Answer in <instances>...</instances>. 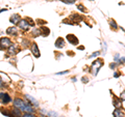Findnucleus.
I'll list each match as a JSON object with an SVG mask.
<instances>
[{"label":"nucleus","instance_id":"20","mask_svg":"<svg viewBox=\"0 0 125 117\" xmlns=\"http://www.w3.org/2000/svg\"><path fill=\"white\" fill-rule=\"evenodd\" d=\"M32 33H33V36L40 35V34H41V30H37V29H36V30H34V31H33V32H32Z\"/></svg>","mask_w":125,"mask_h":117},{"label":"nucleus","instance_id":"13","mask_svg":"<svg viewBox=\"0 0 125 117\" xmlns=\"http://www.w3.org/2000/svg\"><path fill=\"white\" fill-rule=\"evenodd\" d=\"M114 117H124V114L120 109H116L114 111Z\"/></svg>","mask_w":125,"mask_h":117},{"label":"nucleus","instance_id":"19","mask_svg":"<svg viewBox=\"0 0 125 117\" xmlns=\"http://www.w3.org/2000/svg\"><path fill=\"white\" fill-rule=\"evenodd\" d=\"M62 1L65 3H68V4H73V3L75 2V0H62Z\"/></svg>","mask_w":125,"mask_h":117},{"label":"nucleus","instance_id":"21","mask_svg":"<svg viewBox=\"0 0 125 117\" xmlns=\"http://www.w3.org/2000/svg\"><path fill=\"white\" fill-rule=\"evenodd\" d=\"M23 117H36V116L32 115L31 113H25V114L23 115Z\"/></svg>","mask_w":125,"mask_h":117},{"label":"nucleus","instance_id":"18","mask_svg":"<svg viewBox=\"0 0 125 117\" xmlns=\"http://www.w3.org/2000/svg\"><path fill=\"white\" fill-rule=\"evenodd\" d=\"M120 100H122V102H125V91H122L120 94Z\"/></svg>","mask_w":125,"mask_h":117},{"label":"nucleus","instance_id":"26","mask_svg":"<svg viewBox=\"0 0 125 117\" xmlns=\"http://www.w3.org/2000/svg\"><path fill=\"white\" fill-rule=\"evenodd\" d=\"M49 114L51 115V116H57V113H54V112H50Z\"/></svg>","mask_w":125,"mask_h":117},{"label":"nucleus","instance_id":"6","mask_svg":"<svg viewBox=\"0 0 125 117\" xmlns=\"http://www.w3.org/2000/svg\"><path fill=\"white\" fill-rule=\"evenodd\" d=\"M31 52H32L33 56L39 58L40 57V51H39V48H38V45L36 44V42H33L32 46H31Z\"/></svg>","mask_w":125,"mask_h":117},{"label":"nucleus","instance_id":"28","mask_svg":"<svg viewBox=\"0 0 125 117\" xmlns=\"http://www.w3.org/2000/svg\"><path fill=\"white\" fill-rule=\"evenodd\" d=\"M120 62H125V57H121L120 58Z\"/></svg>","mask_w":125,"mask_h":117},{"label":"nucleus","instance_id":"8","mask_svg":"<svg viewBox=\"0 0 125 117\" xmlns=\"http://www.w3.org/2000/svg\"><path fill=\"white\" fill-rule=\"evenodd\" d=\"M67 40L70 42V44H72V45H77L78 44V38L74 35V34H68Z\"/></svg>","mask_w":125,"mask_h":117},{"label":"nucleus","instance_id":"29","mask_svg":"<svg viewBox=\"0 0 125 117\" xmlns=\"http://www.w3.org/2000/svg\"><path fill=\"white\" fill-rule=\"evenodd\" d=\"M83 82H89V79H87V78H83Z\"/></svg>","mask_w":125,"mask_h":117},{"label":"nucleus","instance_id":"9","mask_svg":"<svg viewBox=\"0 0 125 117\" xmlns=\"http://www.w3.org/2000/svg\"><path fill=\"white\" fill-rule=\"evenodd\" d=\"M113 99H114L113 103H114L115 108H116V109H119V108L121 107V102H122V100H121L120 99H118V97H117L116 95H114V94H113Z\"/></svg>","mask_w":125,"mask_h":117},{"label":"nucleus","instance_id":"2","mask_svg":"<svg viewBox=\"0 0 125 117\" xmlns=\"http://www.w3.org/2000/svg\"><path fill=\"white\" fill-rule=\"evenodd\" d=\"M11 46V41L7 37H1L0 38V50L7 49Z\"/></svg>","mask_w":125,"mask_h":117},{"label":"nucleus","instance_id":"15","mask_svg":"<svg viewBox=\"0 0 125 117\" xmlns=\"http://www.w3.org/2000/svg\"><path fill=\"white\" fill-rule=\"evenodd\" d=\"M41 30H42V31H44V33H43V35H45V36H47V35H48V34H49V32H50V31H49V29H48V28H46V27H42V28H41Z\"/></svg>","mask_w":125,"mask_h":117},{"label":"nucleus","instance_id":"24","mask_svg":"<svg viewBox=\"0 0 125 117\" xmlns=\"http://www.w3.org/2000/svg\"><path fill=\"white\" fill-rule=\"evenodd\" d=\"M100 54V52H96V53H93L92 55H91V57H96V56H98Z\"/></svg>","mask_w":125,"mask_h":117},{"label":"nucleus","instance_id":"4","mask_svg":"<svg viewBox=\"0 0 125 117\" xmlns=\"http://www.w3.org/2000/svg\"><path fill=\"white\" fill-rule=\"evenodd\" d=\"M0 100L4 104H7V103H10L11 100H10V96L7 94L6 92H0Z\"/></svg>","mask_w":125,"mask_h":117},{"label":"nucleus","instance_id":"25","mask_svg":"<svg viewBox=\"0 0 125 117\" xmlns=\"http://www.w3.org/2000/svg\"><path fill=\"white\" fill-rule=\"evenodd\" d=\"M103 50H104V52H106V42H103Z\"/></svg>","mask_w":125,"mask_h":117},{"label":"nucleus","instance_id":"14","mask_svg":"<svg viewBox=\"0 0 125 117\" xmlns=\"http://www.w3.org/2000/svg\"><path fill=\"white\" fill-rule=\"evenodd\" d=\"M16 49H17V47H16L15 45H11V46L10 47V49H9L10 54H15V53H17V51H16Z\"/></svg>","mask_w":125,"mask_h":117},{"label":"nucleus","instance_id":"23","mask_svg":"<svg viewBox=\"0 0 125 117\" xmlns=\"http://www.w3.org/2000/svg\"><path fill=\"white\" fill-rule=\"evenodd\" d=\"M69 71H64V72H60V73H57V75H66V74H68Z\"/></svg>","mask_w":125,"mask_h":117},{"label":"nucleus","instance_id":"17","mask_svg":"<svg viewBox=\"0 0 125 117\" xmlns=\"http://www.w3.org/2000/svg\"><path fill=\"white\" fill-rule=\"evenodd\" d=\"M109 23H111L112 28H114V29H117V28H118V26H117V24L115 23V21H114V20H111V22H109Z\"/></svg>","mask_w":125,"mask_h":117},{"label":"nucleus","instance_id":"12","mask_svg":"<svg viewBox=\"0 0 125 117\" xmlns=\"http://www.w3.org/2000/svg\"><path fill=\"white\" fill-rule=\"evenodd\" d=\"M26 99L28 100V102H29V103H31L32 105H34V106H37V107L39 106V103L36 100V99H33L32 96H30V95H28V94H26Z\"/></svg>","mask_w":125,"mask_h":117},{"label":"nucleus","instance_id":"3","mask_svg":"<svg viewBox=\"0 0 125 117\" xmlns=\"http://www.w3.org/2000/svg\"><path fill=\"white\" fill-rule=\"evenodd\" d=\"M102 66V61L101 60H96V61H94L93 62V64H92V69H93V73H94V75H97L98 74V71L100 69V67Z\"/></svg>","mask_w":125,"mask_h":117},{"label":"nucleus","instance_id":"30","mask_svg":"<svg viewBox=\"0 0 125 117\" xmlns=\"http://www.w3.org/2000/svg\"><path fill=\"white\" fill-rule=\"evenodd\" d=\"M78 49H81V50H83V49H84V47H83V46H81V47H78Z\"/></svg>","mask_w":125,"mask_h":117},{"label":"nucleus","instance_id":"11","mask_svg":"<svg viewBox=\"0 0 125 117\" xmlns=\"http://www.w3.org/2000/svg\"><path fill=\"white\" fill-rule=\"evenodd\" d=\"M6 34H10V35H17V29L16 27H10V28L6 29Z\"/></svg>","mask_w":125,"mask_h":117},{"label":"nucleus","instance_id":"27","mask_svg":"<svg viewBox=\"0 0 125 117\" xmlns=\"http://www.w3.org/2000/svg\"><path fill=\"white\" fill-rule=\"evenodd\" d=\"M119 76H120V74H119V73H115V74H114V77H115V78H118Z\"/></svg>","mask_w":125,"mask_h":117},{"label":"nucleus","instance_id":"16","mask_svg":"<svg viewBox=\"0 0 125 117\" xmlns=\"http://www.w3.org/2000/svg\"><path fill=\"white\" fill-rule=\"evenodd\" d=\"M77 7H78V9H79L80 11H83V13H87V8H85V7L83 4H79Z\"/></svg>","mask_w":125,"mask_h":117},{"label":"nucleus","instance_id":"7","mask_svg":"<svg viewBox=\"0 0 125 117\" xmlns=\"http://www.w3.org/2000/svg\"><path fill=\"white\" fill-rule=\"evenodd\" d=\"M10 21L13 23L14 25H18V24H19V22L21 21V18H20V16H19L18 14H15V15H13V16L10 17Z\"/></svg>","mask_w":125,"mask_h":117},{"label":"nucleus","instance_id":"22","mask_svg":"<svg viewBox=\"0 0 125 117\" xmlns=\"http://www.w3.org/2000/svg\"><path fill=\"white\" fill-rule=\"evenodd\" d=\"M115 61L116 62H120V56H119V54H117V55L115 56Z\"/></svg>","mask_w":125,"mask_h":117},{"label":"nucleus","instance_id":"1","mask_svg":"<svg viewBox=\"0 0 125 117\" xmlns=\"http://www.w3.org/2000/svg\"><path fill=\"white\" fill-rule=\"evenodd\" d=\"M14 106L16 108H18L19 110L24 111L26 113H32L33 112L32 106L30 105V103L28 102V100H23L21 99H16L14 100Z\"/></svg>","mask_w":125,"mask_h":117},{"label":"nucleus","instance_id":"5","mask_svg":"<svg viewBox=\"0 0 125 117\" xmlns=\"http://www.w3.org/2000/svg\"><path fill=\"white\" fill-rule=\"evenodd\" d=\"M19 27L22 29V30H28L29 29V27H30V25H29V23L27 22L26 20H21L20 22H19Z\"/></svg>","mask_w":125,"mask_h":117},{"label":"nucleus","instance_id":"10","mask_svg":"<svg viewBox=\"0 0 125 117\" xmlns=\"http://www.w3.org/2000/svg\"><path fill=\"white\" fill-rule=\"evenodd\" d=\"M64 46H65V41H64V38L62 37H58L56 42H55V47L56 48H64Z\"/></svg>","mask_w":125,"mask_h":117}]
</instances>
